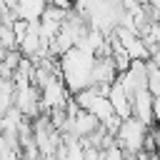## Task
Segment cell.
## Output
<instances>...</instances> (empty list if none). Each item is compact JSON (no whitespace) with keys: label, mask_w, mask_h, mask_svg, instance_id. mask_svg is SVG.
Here are the masks:
<instances>
[{"label":"cell","mask_w":160,"mask_h":160,"mask_svg":"<svg viewBox=\"0 0 160 160\" xmlns=\"http://www.w3.org/2000/svg\"><path fill=\"white\" fill-rule=\"evenodd\" d=\"M152 132H155V155L160 158V128H158V130H152Z\"/></svg>","instance_id":"cell-13"},{"label":"cell","mask_w":160,"mask_h":160,"mask_svg":"<svg viewBox=\"0 0 160 160\" xmlns=\"http://www.w3.org/2000/svg\"><path fill=\"white\" fill-rule=\"evenodd\" d=\"M150 125H145L142 120H138L135 115H128L120 120L118 130H115V145L122 148V152H140L142 150V140Z\"/></svg>","instance_id":"cell-2"},{"label":"cell","mask_w":160,"mask_h":160,"mask_svg":"<svg viewBox=\"0 0 160 160\" xmlns=\"http://www.w3.org/2000/svg\"><path fill=\"white\" fill-rule=\"evenodd\" d=\"M115 78H118V70H115V65H112V58H110V55L95 58L92 72H90V85H110Z\"/></svg>","instance_id":"cell-6"},{"label":"cell","mask_w":160,"mask_h":160,"mask_svg":"<svg viewBox=\"0 0 160 160\" xmlns=\"http://www.w3.org/2000/svg\"><path fill=\"white\" fill-rule=\"evenodd\" d=\"M130 115H135L145 125L152 122V92L148 88L132 92V98H130Z\"/></svg>","instance_id":"cell-5"},{"label":"cell","mask_w":160,"mask_h":160,"mask_svg":"<svg viewBox=\"0 0 160 160\" xmlns=\"http://www.w3.org/2000/svg\"><path fill=\"white\" fill-rule=\"evenodd\" d=\"M108 100H110V105H112V112L122 120V118H128L130 115V95L122 90V85L118 82V78L110 82V88H108Z\"/></svg>","instance_id":"cell-7"},{"label":"cell","mask_w":160,"mask_h":160,"mask_svg":"<svg viewBox=\"0 0 160 160\" xmlns=\"http://www.w3.org/2000/svg\"><path fill=\"white\" fill-rule=\"evenodd\" d=\"M150 58H152V60H155V65H158V68H160V50H158V52H155V55H150Z\"/></svg>","instance_id":"cell-14"},{"label":"cell","mask_w":160,"mask_h":160,"mask_svg":"<svg viewBox=\"0 0 160 160\" xmlns=\"http://www.w3.org/2000/svg\"><path fill=\"white\" fill-rule=\"evenodd\" d=\"M122 48H125V52L130 55V60H148V58H150V52H148V48H145V42H142L140 35H132Z\"/></svg>","instance_id":"cell-8"},{"label":"cell","mask_w":160,"mask_h":160,"mask_svg":"<svg viewBox=\"0 0 160 160\" xmlns=\"http://www.w3.org/2000/svg\"><path fill=\"white\" fill-rule=\"evenodd\" d=\"M50 5H58V8H62V10H70V2L72 0H48Z\"/></svg>","instance_id":"cell-12"},{"label":"cell","mask_w":160,"mask_h":160,"mask_svg":"<svg viewBox=\"0 0 160 160\" xmlns=\"http://www.w3.org/2000/svg\"><path fill=\"white\" fill-rule=\"evenodd\" d=\"M145 88H148L152 95L160 90V68L155 65V60H152V58H148V60H145Z\"/></svg>","instance_id":"cell-9"},{"label":"cell","mask_w":160,"mask_h":160,"mask_svg":"<svg viewBox=\"0 0 160 160\" xmlns=\"http://www.w3.org/2000/svg\"><path fill=\"white\" fill-rule=\"evenodd\" d=\"M5 12H10V10H2V8H0V22H2V18H5Z\"/></svg>","instance_id":"cell-15"},{"label":"cell","mask_w":160,"mask_h":160,"mask_svg":"<svg viewBox=\"0 0 160 160\" xmlns=\"http://www.w3.org/2000/svg\"><path fill=\"white\" fill-rule=\"evenodd\" d=\"M92 62H95V55L72 45L70 50H65L58 60V70H60V78L68 88L70 95H75L78 90L88 88L90 85V72H92Z\"/></svg>","instance_id":"cell-1"},{"label":"cell","mask_w":160,"mask_h":160,"mask_svg":"<svg viewBox=\"0 0 160 160\" xmlns=\"http://www.w3.org/2000/svg\"><path fill=\"white\" fill-rule=\"evenodd\" d=\"M68 98H70V92H68L62 78L58 75V78H52L50 82H45L40 88V110L48 112V110H55V108H65Z\"/></svg>","instance_id":"cell-3"},{"label":"cell","mask_w":160,"mask_h":160,"mask_svg":"<svg viewBox=\"0 0 160 160\" xmlns=\"http://www.w3.org/2000/svg\"><path fill=\"white\" fill-rule=\"evenodd\" d=\"M12 105L20 110V115L22 118H35V115H40L42 110H40V90L30 82V85H25V88H15V95H12Z\"/></svg>","instance_id":"cell-4"},{"label":"cell","mask_w":160,"mask_h":160,"mask_svg":"<svg viewBox=\"0 0 160 160\" xmlns=\"http://www.w3.org/2000/svg\"><path fill=\"white\" fill-rule=\"evenodd\" d=\"M152 120L160 122V90L152 95Z\"/></svg>","instance_id":"cell-11"},{"label":"cell","mask_w":160,"mask_h":160,"mask_svg":"<svg viewBox=\"0 0 160 160\" xmlns=\"http://www.w3.org/2000/svg\"><path fill=\"white\" fill-rule=\"evenodd\" d=\"M112 2H118V5H125V2H128V0H112Z\"/></svg>","instance_id":"cell-16"},{"label":"cell","mask_w":160,"mask_h":160,"mask_svg":"<svg viewBox=\"0 0 160 160\" xmlns=\"http://www.w3.org/2000/svg\"><path fill=\"white\" fill-rule=\"evenodd\" d=\"M0 45H2V50H12V48H18V40H15V32H12V25L10 22H0Z\"/></svg>","instance_id":"cell-10"}]
</instances>
